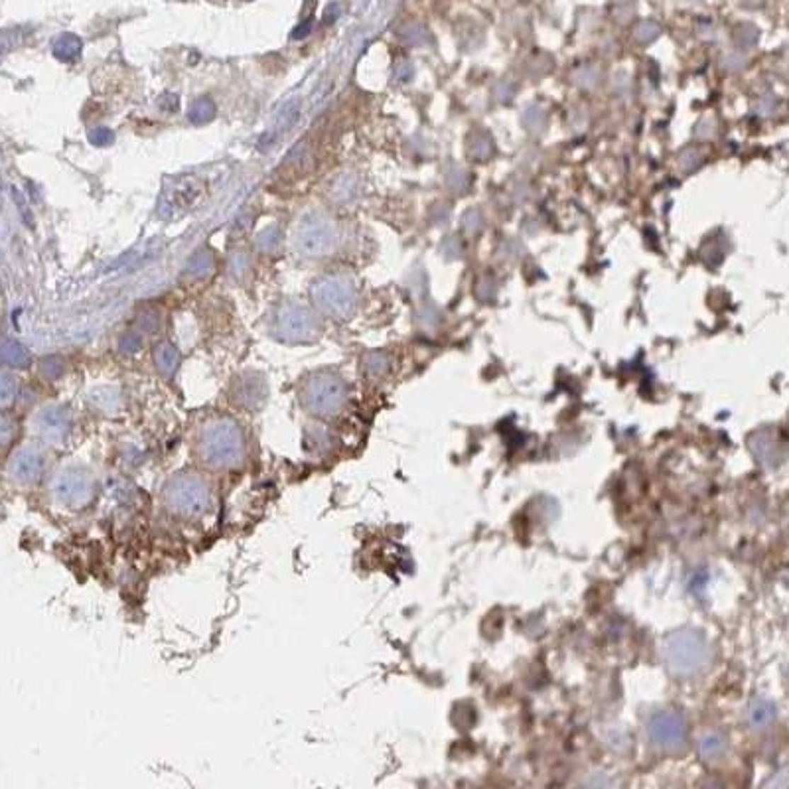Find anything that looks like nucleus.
I'll use <instances>...</instances> for the list:
<instances>
[{"label":"nucleus","instance_id":"17","mask_svg":"<svg viewBox=\"0 0 789 789\" xmlns=\"http://www.w3.org/2000/svg\"><path fill=\"white\" fill-rule=\"evenodd\" d=\"M40 371H42V375L46 377V379L55 381V379H59V377L64 375V361L57 358V356L46 358L40 363Z\"/></svg>","mask_w":789,"mask_h":789},{"label":"nucleus","instance_id":"4","mask_svg":"<svg viewBox=\"0 0 789 789\" xmlns=\"http://www.w3.org/2000/svg\"><path fill=\"white\" fill-rule=\"evenodd\" d=\"M95 496V482L91 472L83 466H65L52 479V497L59 505L79 509Z\"/></svg>","mask_w":789,"mask_h":789},{"label":"nucleus","instance_id":"7","mask_svg":"<svg viewBox=\"0 0 789 789\" xmlns=\"http://www.w3.org/2000/svg\"><path fill=\"white\" fill-rule=\"evenodd\" d=\"M314 300L322 310L330 316H348L353 306V293L344 280H324L314 288Z\"/></svg>","mask_w":789,"mask_h":789},{"label":"nucleus","instance_id":"24","mask_svg":"<svg viewBox=\"0 0 789 789\" xmlns=\"http://www.w3.org/2000/svg\"><path fill=\"white\" fill-rule=\"evenodd\" d=\"M462 227L468 231V233H477V231L482 229V215H479V211H466V215L462 217Z\"/></svg>","mask_w":789,"mask_h":789},{"label":"nucleus","instance_id":"22","mask_svg":"<svg viewBox=\"0 0 789 789\" xmlns=\"http://www.w3.org/2000/svg\"><path fill=\"white\" fill-rule=\"evenodd\" d=\"M700 162H703V152H700V150H695V148L685 150L683 157H681V168H683L685 172H691V170L698 168Z\"/></svg>","mask_w":789,"mask_h":789},{"label":"nucleus","instance_id":"26","mask_svg":"<svg viewBox=\"0 0 789 789\" xmlns=\"http://www.w3.org/2000/svg\"><path fill=\"white\" fill-rule=\"evenodd\" d=\"M574 81L580 83L582 87H594L598 81V72L594 69V67H584V69H579L577 74H574Z\"/></svg>","mask_w":789,"mask_h":789},{"label":"nucleus","instance_id":"2","mask_svg":"<svg viewBox=\"0 0 789 789\" xmlns=\"http://www.w3.org/2000/svg\"><path fill=\"white\" fill-rule=\"evenodd\" d=\"M162 501L170 513L182 517H195L210 509L213 496L210 484L195 474H176L164 484Z\"/></svg>","mask_w":789,"mask_h":789},{"label":"nucleus","instance_id":"10","mask_svg":"<svg viewBox=\"0 0 789 789\" xmlns=\"http://www.w3.org/2000/svg\"><path fill=\"white\" fill-rule=\"evenodd\" d=\"M235 403L245 407L249 411L259 409L266 399L265 381L257 375H245L235 383Z\"/></svg>","mask_w":789,"mask_h":789},{"label":"nucleus","instance_id":"29","mask_svg":"<svg viewBox=\"0 0 789 789\" xmlns=\"http://www.w3.org/2000/svg\"><path fill=\"white\" fill-rule=\"evenodd\" d=\"M310 30H312V20H306L304 24H300V26L294 30L293 38H294V40H298V38L308 36V34H310Z\"/></svg>","mask_w":789,"mask_h":789},{"label":"nucleus","instance_id":"5","mask_svg":"<svg viewBox=\"0 0 789 789\" xmlns=\"http://www.w3.org/2000/svg\"><path fill=\"white\" fill-rule=\"evenodd\" d=\"M34 426H36L38 436L42 441L50 444V446H57V444H64L69 434H72V414L67 413V409L64 407H44L34 419Z\"/></svg>","mask_w":789,"mask_h":789},{"label":"nucleus","instance_id":"3","mask_svg":"<svg viewBox=\"0 0 789 789\" xmlns=\"http://www.w3.org/2000/svg\"><path fill=\"white\" fill-rule=\"evenodd\" d=\"M300 401L304 409L316 416H336L348 403V387L334 373H314L304 381Z\"/></svg>","mask_w":789,"mask_h":789},{"label":"nucleus","instance_id":"25","mask_svg":"<svg viewBox=\"0 0 789 789\" xmlns=\"http://www.w3.org/2000/svg\"><path fill=\"white\" fill-rule=\"evenodd\" d=\"M365 369H368L369 373H373V375L383 373L387 369L385 356H381V353H371V356H368L365 358Z\"/></svg>","mask_w":789,"mask_h":789},{"label":"nucleus","instance_id":"14","mask_svg":"<svg viewBox=\"0 0 789 789\" xmlns=\"http://www.w3.org/2000/svg\"><path fill=\"white\" fill-rule=\"evenodd\" d=\"M81 52V40L79 38L72 36V34H65V36L57 38L54 44V54L57 59H64V62H72Z\"/></svg>","mask_w":789,"mask_h":789},{"label":"nucleus","instance_id":"16","mask_svg":"<svg viewBox=\"0 0 789 789\" xmlns=\"http://www.w3.org/2000/svg\"><path fill=\"white\" fill-rule=\"evenodd\" d=\"M211 271V255L208 251H198L188 265V273L193 276H203Z\"/></svg>","mask_w":789,"mask_h":789},{"label":"nucleus","instance_id":"1","mask_svg":"<svg viewBox=\"0 0 789 789\" xmlns=\"http://www.w3.org/2000/svg\"><path fill=\"white\" fill-rule=\"evenodd\" d=\"M195 454L208 468H239L247 456L245 434L239 422L233 419H215L208 422L198 434Z\"/></svg>","mask_w":789,"mask_h":789},{"label":"nucleus","instance_id":"19","mask_svg":"<svg viewBox=\"0 0 789 789\" xmlns=\"http://www.w3.org/2000/svg\"><path fill=\"white\" fill-rule=\"evenodd\" d=\"M523 125L527 127V129L531 130V132H539V130L543 129V125H545V115H543V110L539 109V107H529V109L523 113Z\"/></svg>","mask_w":789,"mask_h":789},{"label":"nucleus","instance_id":"8","mask_svg":"<svg viewBox=\"0 0 789 789\" xmlns=\"http://www.w3.org/2000/svg\"><path fill=\"white\" fill-rule=\"evenodd\" d=\"M280 338L288 341H310L318 334V324L310 310L302 306H290L278 318Z\"/></svg>","mask_w":789,"mask_h":789},{"label":"nucleus","instance_id":"28","mask_svg":"<svg viewBox=\"0 0 789 789\" xmlns=\"http://www.w3.org/2000/svg\"><path fill=\"white\" fill-rule=\"evenodd\" d=\"M10 441H12V424H10L8 416L4 414L2 416V448H8Z\"/></svg>","mask_w":789,"mask_h":789},{"label":"nucleus","instance_id":"13","mask_svg":"<svg viewBox=\"0 0 789 789\" xmlns=\"http://www.w3.org/2000/svg\"><path fill=\"white\" fill-rule=\"evenodd\" d=\"M2 361L8 368H26L30 363V353L20 341L4 340V344H2Z\"/></svg>","mask_w":789,"mask_h":789},{"label":"nucleus","instance_id":"12","mask_svg":"<svg viewBox=\"0 0 789 789\" xmlns=\"http://www.w3.org/2000/svg\"><path fill=\"white\" fill-rule=\"evenodd\" d=\"M154 359H157V368L164 375H172L176 369H178V363H180V353H178V349L172 344L162 341L154 349Z\"/></svg>","mask_w":789,"mask_h":789},{"label":"nucleus","instance_id":"6","mask_svg":"<svg viewBox=\"0 0 789 789\" xmlns=\"http://www.w3.org/2000/svg\"><path fill=\"white\" fill-rule=\"evenodd\" d=\"M44 470H46L44 454L36 446H24L12 454L6 466V474L20 486H32L42 479Z\"/></svg>","mask_w":789,"mask_h":789},{"label":"nucleus","instance_id":"20","mask_svg":"<svg viewBox=\"0 0 789 789\" xmlns=\"http://www.w3.org/2000/svg\"><path fill=\"white\" fill-rule=\"evenodd\" d=\"M140 346H142V336L138 331H129L127 336H123L119 349L120 353H125V356H132V353H137L138 349H140Z\"/></svg>","mask_w":789,"mask_h":789},{"label":"nucleus","instance_id":"11","mask_svg":"<svg viewBox=\"0 0 789 789\" xmlns=\"http://www.w3.org/2000/svg\"><path fill=\"white\" fill-rule=\"evenodd\" d=\"M89 401H91L93 409H97L99 413H117L120 407V393L113 387H101V389L91 391Z\"/></svg>","mask_w":789,"mask_h":789},{"label":"nucleus","instance_id":"23","mask_svg":"<svg viewBox=\"0 0 789 789\" xmlns=\"http://www.w3.org/2000/svg\"><path fill=\"white\" fill-rule=\"evenodd\" d=\"M89 140H91L93 147H109L110 142L115 140V135H113V130L99 127V129L89 132Z\"/></svg>","mask_w":789,"mask_h":789},{"label":"nucleus","instance_id":"9","mask_svg":"<svg viewBox=\"0 0 789 789\" xmlns=\"http://www.w3.org/2000/svg\"><path fill=\"white\" fill-rule=\"evenodd\" d=\"M296 245L302 253L318 255L331 245V227L320 217H308L296 233Z\"/></svg>","mask_w":789,"mask_h":789},{"label":"nucleus","instance_id":"21","mask_svg":"<svg viewBox=\"0 0 789 789\" xmlns=\"http://www.w3.org/2000/svg\"><path fill=\"white\" fill-rule=\"evenodd\" d=\"M16 391H18L16 379L10 375V373H4L2 375V404L4 407H8L16 399Z\"/></svg>","mask_w":789,"mask_h":789},{"label":"nucleus","instance_id":"15","mask_svg":"<svg viewBox=\"0 0 789 789\" xmlns=\"http://www.w3.org/2000/svg\"><path fill=\"white\" fill-rule=\"evenodd\" d=\"M215 117V105L210 99H198L188 109V119L193 123H208Z\"/></svg>","mask_w":789,"mask_h":789},{"label":"nucleus","instance_id":"27","mask_svg":"<svg viewBox=\"0 0 789 789\" xmlns=\"http://www.w3.org/2000/svg\"><path fill=\"white\" fill-rule=\"evenodd\" d=\"M476 294H477V298H482V300H492V298H494V294H496V288H494V285H492V283H487V280H482V283L476 286Z\"/></svg>","mask_w":789,"mask_h":789},{"label":"nucleus","instance_id":"18","mask_svg":"<svg viewBox=\"0 0 789 789\" xmlns=\"http://www.w3.org/2000/svg\"><path fill=\"white\" fill-rule=\"evenodd\" d=\"M492 150H494V147H492V140L487 137H474L472 144H470V154H472V158H476V160H486V158H489L492 157Z\"/></svg>","mask_w":789,"mask_h":789}]
</instances>
